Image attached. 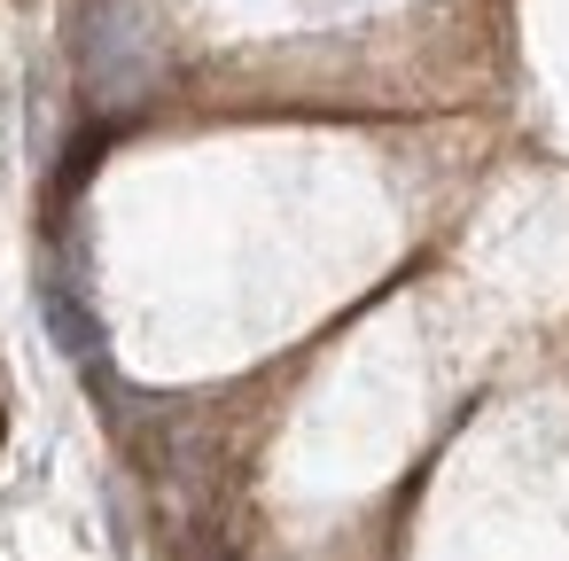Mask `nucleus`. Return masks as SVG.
Masks as SVG:
<instances>
[{
  "instance_id": "nucleus-1",
  "label": "nucleus",
  "mask_w": 569,
  "mask_h": 561,
  "mask_svg": "<svg viewBox=\"0 0 569 561\" xmlns=\"http://www.w3.org/2000/svg\"><path fill=\"white\" fill-rule=\"evenodd\" d=\"M40 304H48V335H56V343H63L79 367H94V359H102V328H94V312H87V304H79V297L56 281V273L40 281Z\"/></svg>"
}]
</instances>
